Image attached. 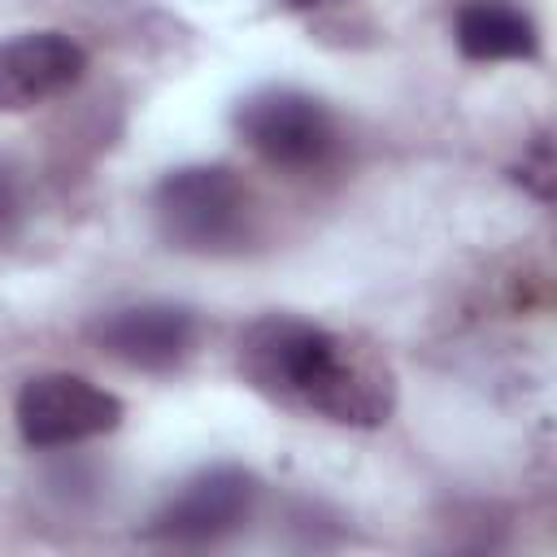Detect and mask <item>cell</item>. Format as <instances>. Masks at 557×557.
<instances>
[{
	"label": "cell",
	"instance_id": "obj_8",
	"mask_svg": "<svg viewBox=\"0 0 557 557\" xmlns=\"http://www.w3.org/2000/svg\"><path fill=\"white\" fill-rule=\"evenodd\" d=\"M457 48L466 61H531L540 52V30L505 0H474L457 13Z\"/></svg>",
	"mask_w": 557,
	"mask_h": 557
},
{
	"label": "cell",
	"instance_id": "obj_5",
	"mask_svg": "<svg viewBox=\"0 0 557 557\" xmlns=\"http://www.w3.org/2000/svg\"><path fill=\"white\" fill-rule=\"evenodd\" d=\"M257 505V479L239 466H213L196 479H187L157 513L152 535L170 544H213L248 522Z\"/></svg>",
	"mask_w": 557,
	"mask_h": 557
},
{
	"label": "cell",
	"instance_id": "obj_3",
	"mask_svg": "<svg viewBox=\"0 0 557 557\" xmlns=\"http://www.w3.org/2000/svg\"><path fill=\"white\" fill-rule=\"evenodd\" d=\"M235 131L244 144L274 170H318L339 148V122L335 113L296 87H265L252 91L235 109Z\"/></svg>",
	"mask_w": 557,
	"mask_h": 557
},
{
	"label": "cell",
	"instance_id": "obj_2",
	"mask_svg": "<svg viewBox=\"0 0 557 557\" xmlns=\"http://www.w3.org/2000/svg\"><path fill=\"white\" fill-rule=\"evenodd\" d=\"M152 218L170 248L196 257H226L248 244L252 200L226 165H187L157 183Z\"/></svg>",
	"mask_w": 557,
	"mask_h": 557
},
{
	"label": "cell",
	"instance_id": "obj_9",
	"mask_svg": "<svg viewBox=\"0 0 557 557\" xmlns=\"http://www.w3.org/2000/svg\"><path fill=\"white\" fill-rule=\"evenodd\" d=\"M553 170H557V165H553V144H548V135H540L535 148H531V152L522 157V165L513 170V178H518L540 205H548V200H553Z\"/></svg>",
	"mask_w": 557,
	"mask_h": 557
},
{
	"label": "cell",
	"instance_id": "obj_10",
	"mask_svg": "<svg viewBox=\"0 0 557 557\" xmlns=\"http://www.w3.org/2000/svg\"><path fill=\"white\" fill-rule=\"evenodd\" d=\"M287 9H313V4H326V0H283Z\"/></svg>",
	"mask_w": 557,
	"mask_h": 557
},
{
	"label": "cell",
	"instance_id": "obj_1",
	"mask_svg": "<svg viewBox=\"0 0 557 557\" xmlns=\"http://www.w3.org/2000/svg\"><path fill=\"white\" fill-rule=\"evenodd\" d=\"M235 370L265 400L335 426L370 431L396 409V374L379 348L287 313L257 318L239 335Z\"/></svg>",
	"mask_w": 557,
	"mask_h": 557
},
{
	"label": "cell",
	"instance_id": "obj_7",
	"mask_svg": "<svg viewBox=\"0 0 557 557\" xmlns=\"http://www.w3.org/2000/svg\"><path fill=\"white\" fill-rule=\"evenodd\" d=\"M87 74V52L61 30H26L0 44V113H26Z\"/></svg>",
	"mask_w": 557,
	"mask_h": 557
},
{
	"label": "cell",
	"instance_id": "obj_4",
	"mask_svg": "<svg viewBox=\"0 0 557 557\" xmlns=\"http://www.w3.org/2000/svg\"><path fill=\"white\" fill-rule=\"evenodd\" d=\"M13 418L30 448H70V444L117 431L126 409L100 383L52 370V374H35L22 383Z\"/></svg>",
	"mask_w": 557,
	"mask_h": 557
},
{
	"label": "cell",
	"instance_id": "obj_6",
	"mask_svg": "<svg viewBox=\"0 0 557 557\" xmlns=\"http://www.w3.org/2000/svg\"><path fill=\"white\" fill-rule=\"evenodd\" d=\"M91 339L100 352L131 370L165 374L187 361L196 344V313L183 305L148 300V305H126L91 322Z\"/></svg>",
	"mask_w": 557,
	"mask_h": 557
}]
</instances>
